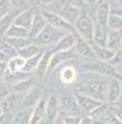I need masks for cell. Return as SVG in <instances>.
Listing matches in <instances>:
<instances>
[{
    "label": "cell",
    "instance_id": "6da1fadb",
    "mask_svg": "<svg viewBox=\"0 0 122 124\" xmlns=\"http://www.w3.org/2000/svg\"><path fill=\"white\" fill-rule=\"evenodd\" d=\"M108 76H102V78L87 79L76 87V92H80L86 95L95 97L102 101L107 103V88L110 79Z\"/></svg>",
    "mask_w": 122,
    "mask_h": 124
},
{
    "label": "cell",
    "instance_id": "7a4b0ae2",
    "mask_svg": "<svg viewBox=\"0 0 122 124\" xmlns=\"http://www.w3.org/2000/svg\"><path fill=\"white\" fill-rule=\"evenodd\" d=\"M80 68L83 69L86 73H95L108 77H117L115 66H113L109 62L99 61L97 59H89L83 64H81Z\"/></svg>",
    "mask_w": 122,
    "mask_h": 124
},
{
    "label": "cell",
    "instance_id": "3957f363",
    "mask_svg": "<svg viewBox=\"0 0 122 124\" xmlns=\"http://www.w3.org/2000/svg\"><path fill=\"white\" fill-rule=\"evenodd\" d=\"M66 33H68V32H66V31H64V30L58 29V28L53 27V26L47 24L45 26V28L34 39V42L37 43L38 45H40L41 47H46V46L52 47L59 41V39L62 38Z\"/></svg>",
    "mask_w": 122,
    "mask_h": 124
},
{
    "label": "cell",
    "instance_id": "277c9868",
    "mask_svg": "<svg viewBox=\"0 0 122 124\" xmlns=\"http://www.w3.org/2000/svg\"><path fill=\"white\" fill-rule=\"evenodd\" d=\"M94 25L95 23L88 14H86V12L82 14L81 12V15L75 22V24H74V27H75V30L78 35H80L81 37L86 39L87 41L92 42Z\"/></svg>",
    "mask_w": 122,
    "mask_h": 124
},
{
    "label": "cell",
    "instance_id": "5b68a950",
    "mask_svg": "<svg viewBox=\"0 0 122 124\" xmlns=\"http://www.w3.org/2000/svg\"><path fill=\"white\" fill-rule=\"evenodd\" d=\"M40 12L42 14V16L45 17V20L47 21V24L53 26V27L58 28V29L64 30V31H66V32H76L74 25L69 23L67 20H65L58 12H53V11H50L47 9H43Z\"/></svg>",
    "mask_w": 122,
    "mask_h": 124
},
{
    "label": "cell",
    "instance_id": "8992f818",
    "mask_svg": "<svg viewBox=\"0 0 122 124\" xmlns=\"http://www.w3.org/2000/svg\"><path fill=\"white\" fill-rule=\"evenodd\" d=\"M74 95L76 97L77 104L79 106L80 111H82V112H84L85 114H88V115H90L94 110H97L99 106H102L105 103V101H99L98 99H95V97L80 93V92L75 91Z\"/></svg>",
    "mask_w": 122,
    "mask_h": 124
},
{
    "label": "cell",
    "instance_id": "52a82bcc",
    "mask_svg": "<svg viewBox=\"0 0 122 124\" xmlns=\"http://www.w3.org/2000/svg\"><path fill=\"white\" fill-rule=\"evenodd\" d=\"M60 112L61 109H60L59 97L54 93H52L48 97H46V110H45V117L43 122L46 123L54 122Z\"/></svg>",
    "mask_w": 122,
    "mask_h": 124
},
{
    "label": "cell",
    "instance_id": "ba28073f",
    "mask_svg": "<svg viewBox=\"0 0 122 124\" xmlns=\"http://www.w3.org/2000/svg\"><path fill=\"white\" fill-rule=\"evenodd\" d=\"M76 56H77V54H76L75 49L52 52L51 57H50V62H49V67H48V70H47V75H49L55 68L60 67V66L63 63H65L66 61L73 59V57H76Z\"/></svg>",
    "mask_w": 122,
    "mask_h": 124
},
{
    "label": "cell",
    "instance_id": "9c48e42d",
    "mask_svg": "<svg viewBox=\"0 0 122 124\" xmlns=\"http://www.w3.org/2000/svg\"><path fill=\"white\" fill-rule=\"evenodd\" d=\"M122 95V85L118 77H110L107 88V103L115 104Z\"/></svg>",
    "mask_w": 122,
    "mask_h": 124
},
{
    "label": "cell",
    "instance_id": "30bf717a",
    "mask_svg": "<svg viewBox=\"0 0 122 124\" xmlns=\"http://www.w3.org/2000/svg\"><path fill=\"white\" fill-rule=\"evenodd\" d=\"M37 10L34 6L32 7H28L26 9L20 10L16 14L15 20H14V24L21 26V27H24L26 29H30L31 28V25L33 23L34 16L37 14Z\"/></svg>",
    "mask_w": 122,
    "mask_h": 124
},
{
    "label": "cell",
    "instance_id": "8fae6325",
    "mask_svg": "<svg viewBox=\"0 0 122 124\" xmlns=\"http://www.w3.org/2000/svg\"><path fill=\"white\" fill-rule=\"evenodd\" d=\"M74 49H75L77 55H79L81 57H84V59H87V60L95 59L91 42L87 41L86 39L81 37L80 35H78V34L76 37V43H75Z\"/></svg>",
    "mask_w": 122,
    "mask_h": 124
},
{
    "label": "cell",
    "instance_id": "7c38bea8",
    "mask_svg": "<svg viewBox=\"0 0 122 124\" xmlns=\"http://www.w3.org/2000/svg\"><path fill=\"white\" fill-rule=\"evenodd\" d=\"M42 92L41 89L38 87H32L29 91L23 94V97L20 101V105L17 109H31L33 108L36 103L41 99Z\"/></svg>",
    "mask_w": 122,
    "mask_h": 124
},
{
    "label": "cell",
    "instance_id": "4fadbf2b",
    "mask_svg": "<svg viewBox=\"0 0 122 124\" xmlns=\"http://www.w3.org/2000/svg\"><path fill=\"white\" fill-rule=\"evenodd\" d=\"M76 37L77 32H68L64 35V36L59 39L53 46L51 47L52 52L55 51H66L70 49H74L76 43Z\"/></svg>",
    "mask_w": 122,
    "mask_h": 124
},
{
    "label": "cell",
    "instance_id": "5bb4252c",
    "mask_svg": "<svg viewBox=\"0 0 122 124\" xmlns=\"http://www.w3.org/2000/svg\"><path fill=\"white\" fill-rule=\"evenodd\" d=\"M59 101H60V109L62 113L66 112V114H73V113L75 114L78 111H80L79 106L77 104L76 97L74 94L64 95L62 97H60Z\"/></svg>",
    "mask_w": 122,
    "mask_h": 124
},
{
    "label": "cell",
    "instance_id": "9a60e30c",
    "mask_svg": "<svg viewBox=\"0 0 122 124\" xmlns=\"http://www.w3.org/2000/svg\"><path fill=\"white\" fill-rule=\"evenodd\" d=\"M22 97H21V93H15V92H10L7 96L3 97L1 101H0L3 113H6V114L12 113L15 111V109H17Z\"/></svg>",
    "mask_w": 122,
    "mask_h": 124
},
{
    "label": "cell",
    "instance_id": "2e32d148",
    "mask_svg": "<svg viewBox=\"0 0 122 124\" xmlns=\"http://www.w3.org/2000/svg\"><path fill=\"white\" fill-rule=\"evenodd\" d=\"M45 110H46V97L41 96V99L33 107L32 116H31V119H30V124L42 123L45 117Z\"/></svg>",
    "mask_w": 122,
    "mask_h": 124
},
{
    "label": "cell",
    "instance_id": "e0dca14e",
    "mask_svg": "<svg viewBox=\"0 0 122 124\" xmlns=\"http://www.w3.org/2000/svg\"><path fill=\"white\" fill-rule=\"evenodd\" d=\"M51 54H52L51 48L43 50L41 59L39 61V64L37 66L36 70H35V73H36L37 77L39 79H44L47 76V70H48V67H49V62H50Z\"/></svg>",
    "mask_w": 122,
    "mask_h": 124
},
{
    "label": "cell",
    "instance_id": "ac0fdd59",
    "mask_svg": "<svg viewBox=\"0 0 122 124\" xmlns=\"http://www.w3.org/2000/svg\"><path fill=\"white\" fill-rule=\"evenodd\" d=\"M58 14H60L65 20H67L69 23L74 25L75 22L77 21V19L79 17V16L81 15V9L70 5V4H68L66 2V3H64L62 5V7L60 8V11L58 12Z\"/></svg>",
    "mask_w": 122,
    "mask_h": 124
},
{
    "label": "cell",
    "instance_id": "d6986e66",
    "mask_svg": "<svg viewBox=\"0 0 122 124\" xmlns=\"http://www.w3.org/2000/svg\"><path fill=\"white\" fill-rule=\"evenodd\" d=\"M46 25H47V21L45 20V17L42 16V14L40 11H38L34 16L31 28L29 29V37L34 41V39L36 38L37 35L45 28Z\"/></svg>",
    "mask_w": 122,
    "mask_h": 124
},
{
    "label": "cell",
    "instance_id": "ffe728a7",
    "mask_svg": "<svg viewBox=\"0 0 122 124\" xmlns=\"http://www.w3.org/2000/svg\"><path fill=\"white\" fill-rule=\"evenodd\" d=\"M108 32H109V28L107 25H101V24L95 23L92 43L98 44V45H101V46H106Z\"/></svg>",
    "mask_w": 122,
    "mask_h": 124
},
{
    "label": "cell",
    "instance_id": "44dd1931",
    "mask_svg": "<svg viewBox=\"0 0 122 124\" xmlns=\"http://www.w3.org/2000/svg\"><path fill=\"white\" fill-rule=\"evenodd\" d=\"M122 43V29H109L107 45L113 50H117L121 47Z\"/></svg>",
    "mask_w": 122,
    "mask_h": 124
},
{
    "label": "cell",
    "instance_id": "7402d4cb",
    "mask_svg": "<svg viewBox=\"0 0 122 124\" xmlns=\"http://www.w3.org/2000/svg\"><path fill=\"white\" fill-rule=\"evenodd\" d=\"M10 91L11 92H15V93H21L24 94L27 91H29L32 87H34V80L32 77H27L24 78L22 80H19L15 83L10 84Z\"/></svg>",
    "mask_w": 122,
    "mask_h": 124
},
{
    "label": "cell",
    "instance_id": "603a6c76",
    "mask_svg": "<svg viewBox=\"0 0 122 124\" xmlns=\"http://www.w3.org/2000/svg\"><path fill=\"white\" fill-rule=\"evenodd\" d=\"M111 6L107 0H102L99 3L97 9V23L101 25H107L109 16L111 14Z\"/></svg>",
    "mask_w": 122,
    "mask_h": 124
},
{
    "label": "cell",
    "instance_id": "cb8c5ba5",
    "mask_svg": "<svg viewBox=\"0 0 122 124\" xmlns=\"http://www.w3.org/2000/svg\"><path fill=\"white\" fill-rule=\"evenodd\" d=\"M60 80L65 85H71L77 80V71L73 66H66L60 72Z\"/></svg>",
    "mask_w": 122,
    "mask_h": 124
},
{
    "label": "cell",
    "instance_id": "d4e9b609",
    "mask_svg": "<svg viewBox=\"0 0 122 124\" xmlns=\"http://www.w3.org/2000/svg\"><path fill=\"white\" fill-rule=\"evenodd\" d=\"M91 45H92V49L94 51V55H95V59L97 60L109 62L115 54V50L109 48L108 46H101V45H98V44H94L92 42H91Z\"/></svg>",
    "mask_w": 122,
    "mask_h": 124
},
{
    "label": "cell",
    "instance_id": "484cf974",
    "mask_svg": "<svg viewBox=\"0 0 122 124\" xmlns=\"http://www.w3.org/2000/svg\"><path fill=\"white\" fill-rule=\"evenodd\" d=\"M26 64V59L20 54H15L10 56L9 59L6 61V66H7V71L10 73H15L20 72L23 70L24 66Z\"/></svg>",
    "mask_w": 122,
    "mask_h": 124
},
{
    "label": "cell",
    "instance_id": "4316f807",
    "mask_svg": "<svg viewBox=\"0 0 122 124\" xmlns=\"http://www.w3.org/2000/svg\"><path fill=\"white\" fill-rule=\"evenodd\" d=\"M32 110L31 109H17L16 112H15L14 117H12V122L15 124H30V119L32 116Z\"/></svg>",
    "mask_w": 122,
    "mask_h": 124
},
{
    "label": "cell",
    "instance_id": "83f0119b",
    "mask_svg": "<svg viewBox=\"0 0 122 124\" xmlns=\"http://www.w3.org/2000/svg\"><path fill=\"white\" fill-rule=\"evenodd\" d=\"M42 50H43L42 47L33 41L32 43H30V44H28V45H26L25 47L19 49L16 51V54L22 55L23 57H25V59L27 60V59H29V57H32L34 55L38 54L39 52H41Z\"/></svg>",
    "mask_w": 122,
    "mask_h": 124
},
{
    "label": "cell",
    "instance_id": "f1b7e54d",
    "mask_svg": "<svg viewBox=\"0 0 122 124\" xmlns=\"http://www.w3.org/2000/svg\"><path fill=\"white\" fill-rule=\"evenodd\" d=\"M4 37H29V29L12 24L4 34Z\"/></svg>",
    "mask_w": 122,
    "mask_h": 124
},
{
    "label": "cell",
    "instance_id": "f546056e",
    "mask_svg": "<svg viewBox=\"0 0 122 124\" xmlns=\"http://www.w3.org/2000/svg\"><path fill=\"white\" fill-rule=\"evenodd\" d=\"M5 39L16 51L33 42L30 37H5Z\"/></svg>",
    "mask_w": 122,
    "mask_h": 124
},
{
    "label": "cell",
    "instance_id": "4dcf8cb0",
    "mask_svg": "<svg viewBox=\"0 0 122 124\" xmlns=\"http://www.w3.org/2000/svg\"><path fill=\"white\" fill-rule=\"evenodd\" d=\"M42 54H43V50L41 52H39L38 54L34 55L32 57H29V59L26 60V64H25L24 68L22 71L25 72V73H28V74H31L32 72H35V70H36L37 66L39 64V61H40V59H41Z\"/></svg>",
    "mask_w": 122,
    "mask_h": 124
},
{
    "label": "cell",
    "instance_id": "1f68e13d",
    "mask_svg": "<svg viewBox=\"0 0 122 124\" xmlns=\"http://www.w3.org/2000/svg\"><path fill=\"white\" fill-rule=\"evenodd\" d=\"M16 15L14 16L11 11H9L6 16H4L2 19H0V36H4V34L6 33L8 28L14 24V20Z\"/></svg>",
    "mask_w": 122,
    "mask_h": 124
},
{
    "label": "cell",
    "instance_id": "d6a6232c",
    "mask_svg": "<svg viewBox=\"0 0 122 124\" xmlns=\"http://www.w3.org/2000/svg\"><path fill=\"white\" fill-rule=\"evenodd\" d=\"M107 26L109 29H122V16L112 10L109 16Z\"/></svg>",
    "mask_w": 122,
    "mask_h": 124
},
{
    "label": "cell",
    "instance_id": "836d02e7",
    "mask_svg": "<svg viewBox=\"0 0 122 124\" xmlns=\"http://www.w3.org/2000/svg\"><path fill=\"white\" fill-rule=\"evenodd\" d=\"M8 1H9L11 8H14V9L23 10V9L30 7L28 6V4H30L28 0H8Z\"/></svg>",
    "mask_w": 122,
    "mask_h": 124
},
{
    "label": "cell",
    "instance_id": "e575fe53",
    "mask_svg": "<svg viewBox=\"0 0 122 124\" xmlns=\"http://www.w3.org/2000/svg\"><path fill=\"white\" fill-rule=\"evenodd\" d=\"M63 123L66 124H76L80 123V117L76 116V114H66L61 118Z\"/></svg>",
    "mask_w": 122,
    "mask_h": 124
},
{
    "label": "cell",
    "instance_id": "d590c367",
    "mask_svg": "<svg viewBox=\"0 0 122 124\" xmlns=\"http://www.w3.org/2000/svg\"><path fill=\"white\" fill-rule=\"evenodd\" d=\"M109 63L112 64L113 66H122V47L115 50L114 55L109 61Z\"/></svg>",
    "mask_w": 122,
    "mask_h": 124
},
{
    "label": "cell",
    "instance_id": "8d00e7d4",
    "mask_svg": "<svg viewBox=\"0 0 122 124\" xmlns=\"http://www.w3.org/2000/svg\"><path fill=\"white\" fill-rule=\"evenodd\" d=\"M10 4L8 0H0V19L6 16L10 11Z\"/></svg>",
    "mask_w": 122,
    "mask_h": 124
},
{
    "label": "cell",
    "instance_id": "74e56055",
    "mask_svg": "<svg viewBox=\"0 0 122 124\" xmlns=\"http://www.w3.org/2000/svg\"><path fill=\"white\" fill-rule=\"evenodd\" d=\"M10 87L9 84H8L5 80H0V99H3V97L7 96L10 93Z\"/></svg>",
    "mask_w": 122,
    "mask_h": 124
},
{
    "label": "cell",
    "instance_id": "f35d334b",
    "mask_svg": "<svg viewBox=\"0 0 122 124\" xmlns=\"http://www.w3.org/2000/svg\"><path fill=\"white\" fill-rule=\"evenodd\" d=\"M68 4L72 5L74 7H77L79 9H83V8L86 6V3H85V0H67L66 1Z\"/></svg>",
    "mask_w": 122,
    "mask_h": 124
},
{
    "label": "cell",
    "instance_id": "ab89813d",
    "mask_svg": "<svg viewBox=\"0 0 122 124\" xmlns=\"http://www.w3.org/2000/svg\"><path fill=\"white\" fill-rule=\"evenodd\" d=\"M6 71H7L6 62H0V80H4Z\"/></svg>",
    "mask_w": 122,
    "mask_h": 124
},
{
    "label": "cell",
    "instance_id": "60d3db41",
    "mask_svg": "<svg viewBox=\"0 0 122 124\" xmlns=\"http://www.w3.org/2000/svg\"><path fill=\"white\" fill-rule=\"evenodd\" d=\"M114 111L115 112H113V113L115 114V116L118 118L120 120V122L122 123V107H117L114 109Z\"/></svg>",
    "mask_w": 122,
    "mask_h": 124
},
{
    "label": "cell",
    "instance_id": "b9f144b4",
    "mask_svg": "<svg viewBox=\"0 0 122 124\" xmlns=\"http://www.w3.org/2000/svg\"><path fill=\"white\" fill-rule=\"evenodd\" d=\"M99 1H101V0H85V3H86V5L94 6V5H98Z\"/></svg>",
    "mask_w": 122,
    "mask_h": 124
},
{
    "label": "cell",
    "instance_id": "7bdbcfd3",
    "mask_svg": "<svg viewBox=\"0 0 122 124\" xmlns=\"http://www.w3.org/2000/svg\"><path fill=\"white\" fill-rule=\"evenodd\" d=\"M7 60H8V56L0 50V62H6Z\"/></svg>",
    "mask_w": 122,
    "mask_h": 124
},
{
    "label": "cell",
    "instance_id": "ee69618b",
    "mask_svg": "<svg viewBox=\"0 0 122 124\" xmlns=\"http://www.w3.org/2000/svg\"><path fill=\"white\" fill-rule=\"evenodd\" d=\"M113 11H115L116 14H118L119 16H122V7H118V8H115V9L113 10Z\"/></svg>",
    "mask_w": 122,
    "mask_h": 124
},
{
    "label": "cell",
    "instance_id": "f6af8a7d",
    "mask_svg": "<svg viewBox=\"0 0 122 124\" xmlns=\"http://www.w3.org/2000/svg\"><path fill=\"white\" fill-rule=\"evenodd\" d=\"M3 114H4V113H3V110H2V108H1V105H0V117H1Z\"/></svg>",
    "mask_w": 122,
    "mask_h": 124
},
{
    "label": "cell",
    "instance_id": "bcb514c9",
    "mask_svg": "<svg viewBox=\"0 0 122 124\" xmlns=\"http://www.w3.org/2000/svg\"><path fill=\"white\" fill-rule=\"evenodd\" d=\"M113 1L116 3H122V0H113Z\"/></svg>",
    "mask_w": 122,
    "mask_h": 124
},
{
    "label": "cell",
    "instance_id": "7dc6e473",
    "mask_svg": "<svg viewBox=\"0 0 122 124\" xmlns=\"http://www.w3.org/2000/svg\"><path fill=\"white\" fill-rule=\"evenodd\" d=\"M63 1H65V2H66V1H67V0H63Z\"/></svg>",
    "mask_w": 122,
    "mask_h": 124
},
{
    "label": "cell",
    "instance_id": "c3c4849f",
    "mask_svg": "<svg viewBox=\"0 0 122 124\" xmlns=\"http://www.w3.org/2000/svg\"><path fill=\"white\" fill-rule=\"evenodd\" d=\"M121 47H122V43H121Z\"/></svg>",
    "mask_w": 122,
    "mask_h": 124
},
{
    "label": "cell",
    "instance_id": "681fc988",
    "mask_svg": "<svg viewBox=\"0 0 122 124\" xmlns=\"http://www.w3.org/2000/svg\"><path fill=\"white\" fill-rule=\"evenodd\" d=\"M0 101H1V99H0Z\"/></svg>",
    "mask_w": 122,
    "mask_h": 124
},
{
    "label": "cell",
    "instance_id": "f907efd6",
    "mask_svg": "<svg viewBox=\"0 0 122 124\" xmlns=\"http://www.w3.org/2000/svg\"><path fill=\"white\" fill-rule=\"evenodd\" d=\"M101 1H102V0H101ZM107 1H108V0H107Z\"/></svg>",
    "mask_w": 122,
    "mask_h": 124
}]
</instances>
